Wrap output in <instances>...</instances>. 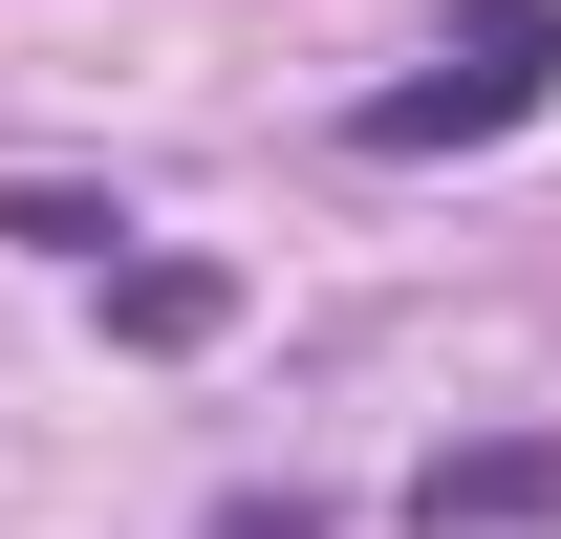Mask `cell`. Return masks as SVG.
I'll return each instance as SVG.
<instances>
[{"instance_id":"obj_1","label":"cell","mask_w":561,"mask_h":539,"mask_svg":"<svg viewBox=\"0 0 561 539\" xmlns=\"http://www.w3.org/2000/svg\"><path fill=\"white\" fill-rule=\"evenodd\" d=\"M561 108V0H454V44H432L411 87H367L346 151H389V173H432V151H496Z\"/></svg>"},{"instance_id":"obj_3","label":"cell","mask_w":561,"mask_h":539,"mask_svg":"<svg viewBox=\"0 0 561 539\" xmlns=\"http://www.w3.org/2000/svg\"><path fill=\"white\" fill-rule=\"evenodd\" d=\"M108 324H130V345H216V260H130Z\"/></svg>"},{"instance_id":"obj_2","label":"cell","mask_w":561,"mask_h":539,"mask_svg":"<svg viewBox=\"0 0 561 539\" xmlns=\"http://www.w3.org/2000/svg\"><path fill=\"white\" fill-rule=\"evenodd\" d=\"M411 518H432V539H518V518H561V432H496V454H432V474H411Z\"/></svg>"},{"instance_id":"obj_4","label":"cell","mask_w":561,"mask_h":539,"mask_svg":"<svg viewBox=\"0 0 561 539\" xmlns=\"http://www.w3.org/2000/svg\"><path fill=\"white\" fill-rule=\"evenodd\" d=\"M216 539H324V518H302V496H238V518H216Z\"/></svg>"}]
</instances>
